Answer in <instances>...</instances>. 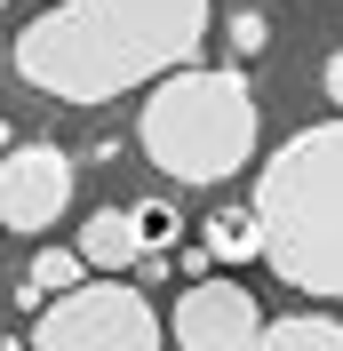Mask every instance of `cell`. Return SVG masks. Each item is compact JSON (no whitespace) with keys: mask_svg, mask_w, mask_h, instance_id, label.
Here are the masks:
<instances>
[{"mask_svg":"<svg viewBox=\"0 0 343 351\" xmlns=\"http://www.w3.org/2000/svg\"><path fill=\"white\" fill-rule=\"evenodd\" d=\"M320 80H327V104H343V48L327 56V72H320Z\"/></svg>","mask_w":343,"mask_h":351,"instance_id":"obj_12","label":"cell"},{"mask_svg":"<svg viewBox=\"0 0 343 351\" xmlns=\"http://www.w3.org/2000/svg\"><path fill=\"white\" fill-rule=\"evenodd\" d=\"M72 247H80L88 271H128L136 256H152L144 232H136V208H96V216L80 223V240H72Z\"/></svg>","mask_w":343,"mask_h":351,"instance_id":"obj_7","label":"cell"},{"mask_svg":"<svg viewBox=\"0 0 343 351\" xmlns=\"http://www.w3.org/2000/svg\"><path fill=\"white\" fill-rule=\"evenodd\" d=\"M136 232H144V247H168L176 240V208L168 199H144V208H136Z\"/></svg>","mask_w":343,"mask_h":351,"instance_id":"obj_11","label":"cell"},{"mask_svg":"<svg viewBox=\"0 0 343 351\" xmlns=\"http://www.w3.org/2000/svg\"><path fill=\"white\" fill-rule=\"evenodd\" d=\"M215 0H56L8 48L24 88L56 104H112L128 88H160L168 72H192L208 48Z\"/></svg>","mask_w":343,"mask_h":351,"instance_id":"obj_1","label":"cell"},{"mask_svg":"<svg viewBox=\"0 0 343 351\" xmlns=\"http://www.w3.org/2000/svg\"><path fill=\"white\" fill-rule=\"evenodd\" d=\"M0 8H8V0H0Z\"/></svg>","mask_w":343,"mask_h":351,"instance_id":"obj_13","label":"cell"},{"mask_svg":"<svg viewBox=\"0 0 343 351\" xmlns=\"http://www.w3.org/2000/svg\"><path fill=\"white\" fill-rule=\"evenodd\" d=\"M32 351H160V311L128 280H88L40 311Z\"/></svg>","mask_w":343,"mask_h":351,"instance_id":"obj_4","label":"cell"},{"mask_svg":"<svg viewBox=\"0 0 343 351\" xmlns=\"http://www.w3.org/2000/svg\"><path fill=\"white\" fill-rule=\"evenodd\" d=\"M263 263L303 295H343V120L287 136L256 168Z\"/></svg>","mask_w":343,"mask_h":351,"instance_id":"obj_2","label":"cell"},{"mask_svg":"<svg viewBox=\"0 0 343 351\" xmlns=\"http://www.w3.org/2000/svg\"><path fill=\"white\" fill-rule=\"evenodd\" d=\"M72 287H88L80 247H40V256L24 263V295H72Z\"/></svg>","mask_w":343,"mask_h":351,"instance_id":"obj_9","label":"cell"},{"mask_svg":"<svg viewBox=\"0 0 343 351\" xmlns=\"http://www.w3.org/2000/svg\"><path fill=\"white\" fill-rule=\"evenodd\" d=\"M136 144L152 168H168L176 184H224L256 160V88L232 64H192L144 96L136 112Z\"/></svg>","mask_w":343,"mask_h":351,"instance_id":"obj_3","label":"cell"},{"mask_svg":"<svg viewBox=\"0 0 343 351\" xmlns=\"http://www.w3.org/2000/svg\"><path fill=\"white\" fill-rule=\"evenodd\" d=\"M72 208V152L64 144H8L0 160V232H48Z\"/></svg>","mask_w":343,"mask_h":351,"instance_id":"obj_5","label":"cell"},{"mask_svg":"<svg viewBox=\"0 0 343 351\" xmlns=\"http://www.w3.org/2000/svg\"><path fill=\"white\" fill-rule=\"evenodd\" d=\"M248 351H343V319H327V311H287V319H272Z\"/></svg>","mask_w":343,"mask_h":351,"instance_id":"obj_8","label":"cell"},{"mask_svg":"<svg viewBox=\"0 0 343 351\" xmlns=\"http://www.w3.org/2000/svg\"><path fill=\"white\" fill-rule=\"evenodd\" d=\"M200 232H208V247L224 263H239V256H263V232H256V208H215L208 223H200Z\"/></svg>","mask_w":343,"mask_h":351,"instance_id":"obj_10","label":"cell"},{"mask_svg":"<svg viewBox=\"0 0 343 351\" xmlns=\"http://www.w3.org/2000/svg\"><path fill=\"white\" fill-rule=\"evenodd\" d=\"M263 328L272 319L256 311V295L239 280H192L176 295V343L184 351H248Z\"/></svg>","mask_w":343,"mask_h":351,"instance_id":"obj_6","label":"cell"}]
</instances>
